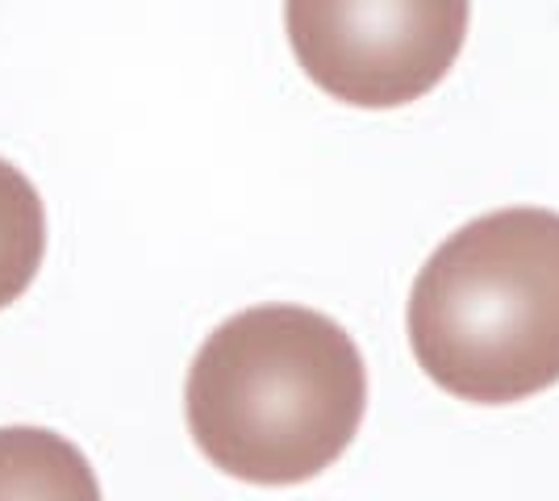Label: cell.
Listing matches in <instances>:
<instances>
[{
    "label": "cell",
    "instance_id": "6da1fadb",
    "mask_svg": "<svg viewBox=\"0 0 559 501\" xmlns=\"http://www.w3.org/2000/svg\"><path fill=\"white\" fill-rule=\"evenodd\" d=\"M368 409L364 356L309 306L226 318L188 368L185 418L213 468L247 485H305L343 460Z\"/></svg>",
    "mask_w": 559,
    "mask_h": 501
},
{
    "label": "cell",
    "instance_id": "7a4b0ae2",
    "mask_svg": "<svg viewBox=\"0 0 559 501\" xmlns=\"http://www.w3.org/2000/svg\"><path fill=\"white\" fill-rule=\"evenodd\" d=\"M409 347L451 397L513 406L559 384V214L472 217L421 263Z\"/></svg>",
    "mask_w": 559,
    "mask_h": 501
},
{
    "label": "cell",
    "instance_id": "3957f363",
    "mask_svg": "<svg viewBox=\"0 0 559 501\" xmlns=\"http://www.w3.org/2000/svg\"><path fill=\"white\" fill-rule=\"evenodd\" d=\"M472 0H284L301 72L355 109H396L455 68Z\"/></svg>",
    "mask_w": 559,
    "mask_h": 501
},
{
    "label": "cell",
    "instance_id": "277c9868",
    "mask_svg": "<svg viewBox=\"0 0 559 501\" xmlns=\"http://www.w3.org/2000/svg\"><path fill=\"white\" fill-rule=\"evenodd\" d=\"M0 501H100V480L59 430L0 427Z\"/></svg>",
    "mask_w": 559,
    "mask_h": 501
},
{
    "label": "cell",
    "instance_id": "5b68a950",
    "mask_svg": "<svg viewBox=\"0 0 559 501\" xmlns=\"http://www.w3.org/2000/svg\"><path fill=\"white\" fill-rule=\"evenodd\" d=\"M47 255V210L22 167L0 159V310L34 285Z\"/></svg>",
    "mask_w": 559,
    "mask_h": 501
}]
</instances>
